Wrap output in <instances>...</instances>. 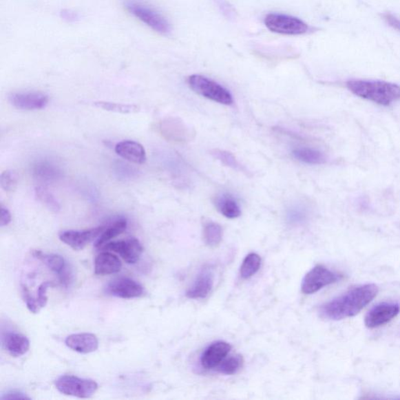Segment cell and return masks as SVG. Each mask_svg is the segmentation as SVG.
Returning a JSON list of instances; mask_svg holds the SVG:
<instances>
[{"instance_id":"obj_31","label":"cell","mask_w":400,"mask_h":400,"mask_svg":"<svg viewBox=\"0 0 400 400\" xmlns=\"http://www.w3.org/2000/svg\"><path fill=\"white\" fill-rule=\"evenodd\" d=\"M34 173H36L37 177L43 180L55 179L59 175V172H58L56 168L45 164L37 166Z\"/></svg>"},{"instance_id":"obj_19","label":"cell","mask_w":400,"mask_h":400,"mask_svg":"<svg viewBox=\"0 0 400 400\" xmlns=\"http://www.w3.org/2000/svg\"><path fill=\"white\" fill-rule=\"evenodd\" d=\"M94 272L97 275H109L118 273L123 263L116 255L103 251L95 259Z\"/></svg>"},{"instance_id":"obj_7","label":"cell","mask_w":400,"mask_h":400,"mask_svg":"<svg viewBox=\"0 0 400 400\" xmlns=\"http://www.w3.org/2000/svg\"><path fill=\"white\" fill-rule=\"evenodd\" d=\"M264 22L270 31L290 36L304 34L309 28L297 17L281 14H270L266 17Z\"/></svg>"},{"instance_id":"obj_16","label":"cell","mask_w":400,"mask_h":400,"mask_svg":"<svg viewBox=\"0 0 400 400\" xmlns=\"http://www.w3.org/2000/svg\"><path fill=\"white\" fill-rule=\"evenodd\" d=\"M70 349L83 355L94 352L98 348L96 335L92 333H79L69 335L65 340Z\"/></svg>"},{"instance_id":"obj_17","label":"cell","mask_w":400,"mask_h":400,"mask_svg":"<svg viewBox=\"0 0 400 400\" xmlns=\"http://www.w3.org/2000/svg\"><path fill=\"white\" fill-rule=\"evenodd\" d=\"M115 152L127 161L136 165H143L147 160L146 150L140 143L125 140L117 144Z\"/></svg>"},{"instance_id":"obj_22","label":"cell","mask_w":400,"mask_h":400,"mask_svg":"<svg viewBox=\"0 0 400 400\" xmlns=\"http://www.w3.org/2000/svg\"><path fill=\"white\" fill-rule=\"evenodd\" d=\"M127 226V222L125 219H119L112 225L106 227L105 230L103 231V233L96 240L95 247L98 249L114 239V238L123 234L126 230Z\"/></svg>"},{"instance_id":"obj_4","label":"cell","mask_w":400,"mask_h":400,"mask_svg":"<svg viewBox=\"0 0 400 400\" xmlns=\"http://www.w3.org/2000/svg\"><path fill=\"white\" fill-rule=\"evenodd\" d=\"M188 83L197 94L204 96L208 100L223 104L231 105L233 103V96L224 87L214 81L202 75L193 74L188 78Z\"/></svg>"},{"instance_id":"obj_24","label":"cell","mask_w":400,"mask_h":400,"mask_svg":"<svg viewBox=\"0 0 400 400\" xmlns=\"http://www.w3.org/2000/svg\"><path fill=\"white\" fill-rule=\"evenodd\" d=\"M262 265V258L258 254L251 253L247 255L240 268V275L244 280L253 277L259 271Z\"/></svg>"},{"instance_id":"obj_27","label":"cell","mask_w":400,"mask_h":400,"mask_svg":"<svg viewBox=\"0 0 400 400\" xmlns=\"http://www.w3.org/2000/svg\"><path fill=\"white\" fill-rule=\"evenodd\" d=\"M243 365V358L241 355L231 356L225 358L224 361L218 365L217 370L219 373L226 375H233L236 374L242 368Z\"/></svg>"},{"instance_id":"obj_37","label":"cell","mask_w":400,"mask_h":400,"mask_svg":"<svg viewBox=\"0 0 400 400\" xmlns=\"http://www.w3.org/2000/svg\"><path fill=\"white\" fill-rule=\"evenodd\" d=\"M63 19H67L68 21H74L78 19V17L74 13H72L69 10H63L61 13Z\"/></svg>"},{"instance_id":"obj_10","label":"cell","mask_w":400,"mask_h":400,"mask_svg":"<svg viewBox=\"0 0 400 400\" xmlns=\"http://www.w3.org/2000/svg\"><path fill=\"white\" fill-rule=\"evenodd\" d=\"M400 312L397 303H381L370 309L364 319V324L369 328H379L391 322Z\"/></svg>"},{"instance_id":"obj_2","label":"cell","mask_w":400,"mask_h":400,"mask_svg":"<svg viewBox=\"0 0 400 400\" xmlns=\"http://www.w3.org/2000/svg\"><path fill=\"white\" fill-rule=\"evenodd\" d=\"M346 87L352 94L381 106H390L400 100V86L385 81L352 79Z\"/></svg>"},{"instance_id":"obj_15","label":"cell","mask_w":400,"mask_h":400,"mask_svg":"<svg viewBox=\"0 0 400 400\" xmlns=\"http://www.w3.org/2000/svg\"><path fill=\"white\" fill-rule=\"evenodd\" d=\"M213 273L210 268H204L196 276L192 286L187 292L190 299H204L211 292L213 286Z\"/></svg>"},{"instance_id":"obj_9","label":"cell","mask_w":400,"mask_h":400,"mask_svg":"<svg viewBox=\"0 0 400 400\" xmlns=\"http://www.w3.org/2000/svg\"><path fill=\"white\" fill-rule=\"evenodd\" d=\"M105 226L84 231H65L60 233L61 242L72 248L74 251H83L92 241L97 240L105 230Z\"/></svg>"},{"instance_id":"obj_34","label":"cell","mask_w":400,"mask_h":400,"mask_svg":"<svg viewBox=\"0 0 400 400\" xmlns=\"http://www.w3.org/2000/svg\"><path fill=\"white\" fill-rule=\"evenodd\" d=\"M1 399H31V398L27 396L24 392L14 390L4 394L1 397Z\"/></svg>"},{"instance_id":"obj_6","label":"cell","mask_w":400,"mask_h":400,"mask_svg":"<svg viewBox=\"0 0 400 400\" xmlns=\"http://www.w3.org/2000/svg\"><path fill=\"white\" fill-rule=\"evenodd\" d=\"M344 276L331 270L326 266L317 265L307 273L302 282V292L304 294H314L322 288L341 280Z\"/></svg>"},{"instance_id":"obj_14","label":"cell","mask_w":400,"mask_h":400,"mask_svg":"<svg viewBox=\"0 0 400 400\" xmlns=\"http://www.w3.org/2000/svg\"><path fill=\"white\" fill-rule=\"evenodd\" d=\"M231 346L226 341H218L209 346L202 352L200 362L206 369L217 368L224 359L227 357Z\"/></svg>"},{"instance_id":"obj_30","label":"cell","mask_w":400,"mask_h":400,"mask_svg":"<svg viewBox=\"0 0 400 400\" xmlns=\"http://www.w3.org/2000/svg\"><path fill=\"white\" fill-rule=\"evenodd\" d=\"M19 182V176L15 171L8 170L2 173L0 184H1V187L6 192H13Z\"/></svg>"},{"instance_id":"obj_3","label":"cell","mask_w":400,"mask_h":400,"mask_svg":"<svg viewBox=\"0 0 400 400\" xmlns=\"http://www.w3.org/2000/svg\"><path fill=\"white\" fill-rule=\"evenodd\" d=\"M125 8L136 19L142 21L154 31L167 34L171 32V25L165 17L149 6L135 0H127Z\"/></svg>"},{"instance_id":"obj_11","label":"cell","mask_w":400,"mask_h":400,"mask_svg":"<svg viewBox=\"0 0 400 400\" xmlns=\"http://www.w3.org/2000/svg\"><path fill=\"white\" fill-rule=\"evenodd\" d=\"M9 101L17 109L36 111L48 106L49 96L39 92H14L9 96Z\"/></svg>"},{"instance_id":"obj_32","label":"cell","mask_w":400,"mask_h":400,"mask_svg":"<svg viewBox=\"0 0 400 400\" xmlns=\"http://www.w3.org/2000/svg\"><path fill=\"white\" fill-rule=\"evenodd\" d=\"M23 295H24V299L29 311L32 313V314H38L40 311V307L38 304L37 299L32 297L30 292H29L28 288L26 286H23Z\"/></svg>"},{"instance_id":"obj_35","label":"cell","mask_w":400,"mask_h":400,"mask_svg":"<svg viewBox=\"0 0 400 400\" xmlns=\"http://www.w3.org/2000/svg\"><path fill=\"white\" fill-rule=\"evenodd\" d=\"M0 215H1L0 216V225H1V227L8 225L11 222V220H12L8 209L3 207H1V213H0Z\"/></svg>"},{"instance_id":"obj_1","label":"cell","mask_w":400,"mask_h":400,"mask_svg":"<svg viewBox=\"0 0 400 400\" xmlns=\"http://www.w3.org/2000/svg\"><path fill=\"white\" fill-rule=\"evenodd\" d=\"M379 288L375 284L353 287L339 295L319 310L320 316L327 320L339 321L355 317L376 297Z\"/></svg>"},{"instance_id":"obj_26","label":"cell","mask_w":400,"mask_h":400,"mask_svg":"<svg viewBox=\"0 0 400 400\" xmlns=\"http://www.w3.org/2000/svg\"><path fill=\"white\" fill-rule=\"evenodd\" d=\"M94 105L98 108L104 109V111L123 114H135L139 112V107L134 105V104H132L131 105V104L100 101L95 102Z\"/></svg>"},{"instance_id":"obj_8","label":"cell","mask_w":400,"mask_h":400,"mask_svg":"<svg viewBox=\"0 0 400 400\" xmlns=\"http://www.w3.org/2000/svg\"><path fill=\"white\" fill-rule=\"evenodd\" d=\"M98 249L118 253L127 264H129L137 263L143 251L140 242L136 238H130L126 240L109 242Z\"/></svg>"},{"instance_id":"obj_21","label":"cell","mask_w":400,"mask_h":400,"mask_svg":"<svg viewBox=\"0 0 400 400\" xmlns=\"http://www.w3.org/2000/svg\"><path fill=\"white\" fill-rule=\"evenodd\" d=\"M295 159L307 165H319L326 163L327 156L320 149L308 147H299L293 149Z\"/></svg>"},{"instance_id":"obj_28","label":"cell","mask_w":400,"mask_h":400,"mask_svg":"<svg viewBox=\"0 0 400 400\" xmlns=\"http://www.w3.org/2000/svg\"><path fill=\"white\" fill-rule=\"evenodd\" d=\"M211 154L225 166L233 168L235 171H246L245 167L240 163L233 154L217 149H213Z\"/></svg>"},{"instance_id":"obj_13","label":"cell","mask_w":400,"mask_h":400,"mask_svg":"<svg viewBox=\"0 0 400 400\" xmlns=\"http://www.w3.org/2000/svg\"><path fill=\"white\" fill-rule=\"evenodd\" d=\"M34 257L41 260L49 269L54 271L59 277L62 285L67 286L72 280V272L66 264L65 259L60 255L45 254L41 251H34Z\"/></svg>"},{"instance_id":"obj_12","label":"cell","mask_w":400,"mask_h":400,"mask_svg":"<svg viewBox=\"0 0 400 400\" xmlns=\"http://www.w3.org/2000/svg\"><path fill=\"white\" fill-rule=\"evenodd\" d=\"M107 294L121 299H133L142 297L144 293L143 286L129 277H120L108 284Z\"/></svg>"},{"instance_id":"obj_36","label":"cell","mask_w":400,"mask_h":400,"mask_svg":"<svg viewBox=\"0 0 400 400\" xmlns=\"http://www.w3.org/2000/svg\"><path fill=\"white\" fill-rule=\"evenodd\" d=\"M383 17L387 22V24L400 32V19L391 14H386L383 15Z\"/></svg>"},{"instance_id":"obj_23","label":"cell","mask_w":400,"mask_h":400,"mask_svg":"<svg viewBox=\"0 0 400 400\" xmlns=\"http://www.w3.org/2000/svg\"><path fill=\"white\" fill-rule=\"evenodd\" d=\"M222 226L215 222H207L204 227V240L210 247H216L222 241Z\"/></svg>"},{"instance_id":"obj_5","label":"cell","mask_w":400,"mask_h":400,"mask_svg":"<svg viewBox=\"0 0 400 400\" xmlns=\"http://www.w3.org/2000/svg\"><path fill=\"white\" fill-rule=\"evenodd\" d=\"M56 390L65 394L78 398H90L98 390V384L94 380L80 379L74 375H63L55 381Z\"/></svg>"},{"instance_id":"obj_29","label":"cell","mask_w":400,"mask_h":400,"mask_svg":"<svg viewBox=\"0 0 400 400\" xmlns=\"http://www.w3.org/2000/svg\"><path fill=\"white\" fill-rule=\"evenodd\" d=\"M36 193L38 199L41 201L45 207H48L50 210L54 212L60 211L61 207L59 202L56 201L55 197L53 194L50 193L48 189H46L43 187H39L36 188Z\"/></svg>"},{"instance_id":"obj_18","label":"cell","mask_w":400,"mask_h":400,"mask_svg":"<svg viewBox=\"0 0 400 400\" xmlns=\"http://www.w3.org/2000/svg\"><path fill=\"white\" fill-rule=\"evenodd\" d=\"M2 343L4 349L14 357L25 355L30 348V341L25 335L20 333H8L4 334Z\"/></svg>"},{"instance_id":"obj_20","label":"cell","mask_w":400,"mask_h":400,"mask_svg":"<svg viewBox=\"0 0 400 400\" xmlns=\"http://www.w3.org/2000/svg\"><path fill=\"white\" fill-rule=\"evenodd\" d=\"M218 211L225 218L235 219L241 215V209L235 199L229 193H222L215 197L214 200Z\"/></svg>"},{"instance_id":"obj_25","label":"cell","mask_w":400,"mask_h":400,"mask_svg":"<svg viewBox=\"0 0 400 400\" xmlns=\"http://www.w3.org/2000/svg\"><path fill=\"white\" fill-rule=\"evenodd\" d=\"M308 208L303 202H295L289 206L286 211L287 221L290 224H299L304 223L308 217Z\"/></svg>"},{"instance_id":"obj_33","label":"cell","mask_w":400,"mask_h":400,"mask_svg":"<svg viewBox=\"0 0 400 400\" xmlns=\"http://www.w3.org/2000/svg\"><path fill=\"white\" fill-rule=\"evenodd\" d=\"M54 286V283L50 282H45L39 286L38 289V297L36 298L40 309L43 308L48 304V297L46 295V292L50 287Z\"/></svg>"}]
</instances>
